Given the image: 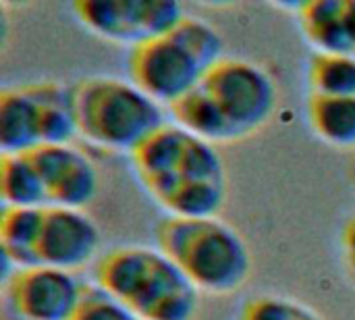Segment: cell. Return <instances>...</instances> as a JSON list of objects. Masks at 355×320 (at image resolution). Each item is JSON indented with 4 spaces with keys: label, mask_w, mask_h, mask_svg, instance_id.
I'll return each mask as SVG.
<instances>
[{
    "label": "cell",
    "mask_w": 355,
    "mask_h": 320,
    "mask_svg": "<svg viewBox=\"0 0 355 320\" xmlns=\"http://www.w3.org/2000/svg\"><path fill=\"white\" fill-rule=\"evenodd\" d=\"M308 94L355 98V56L314 52L308 62Z\"/></svg>",
    "instance_id": "d6986e66"
},
{
    "label": "cell",
    "mask_w": 355,
    "mask_h": 320,
    "mask_svg": "<svg viewBox=\"0 0 355 320\" xmlns=\"http://www.w3.org/2000/svg\"><path fill=\"white\" fill-rule=\"evenodd\" d=\"M96 285L141 320H154L168 302L196 289L168 256L150 246H116L102 254Z\"/></svg>",
    "instance_id": "3957f363"
},
{
    "label": "cell",
    "mask_w": 355,
    "mask_h": 320,
    "mask_svg": "<svg viewBox=\"0 0 355 320\" xmlns=\"http://www.w3.org/2000/svg\"><path fill=\"white\" fill-rule=\"evenodd\" d=\"M37 169L50 206L83 210L98 194V171L94 162L71 144H42L27 152Z\"/></svg>",
    "instance_id": "9c48e42d"
},
{
    "label": "cell",
    "mask_w": 355,
    "mask_h": 320,
    "mask_svg": "<svg viewBox=\"0 0 355 320\" xmlns=\"http://www.w3.org/2000/svg\"><path fill=\"white\" fill-rule=\"evenodd\" d=\"M295 320H324L320 314H316L312 308H308V306H300V312H297V319Z\"/></svg>",
    "instance_id": "d4e9b609"
},
{
    "label": "cell",
    "mask_w": 355,
    "mask_h": 320,
    "mask_svg": "<svg viewBox=\"0 0 355 320\" xmlns=\"http://www.w3.org/2000/svg\"><path fill=\"white\" fill-rule=\"evenodd\" d=\"M171 35L189 50V54L208 71L212 69L220 58H225L223 54V37L220 33L206 21L198 19V17H189L185 15L177 27L171 31Z\"/></svg>",
    "instance_id": "ffe728a7"
},
{
    "label": "cell",
    "mask_w": 355,
    "mask_h": 320,
    "mask_svg": "<svg viewBox=\"0 0 355 320\" xmlns=\"http://www.w3.org/2000/svg\"><path fill=\"white\" fill-rule=\"evenodd\" d=\"M227 200V183L225 179H198L185 181L162 194L156 204L164 208L168 217L175 219H218Z\"/></svg>",
    "instance_id": "2e32d148"
},
{
    "label": "cell",
    "mask_w": 355,
    "mask_h": 320,
    "mask_svg": "<svg viewBox=\"0 0 355 320\" xmlns=\"http://www.w3.org/2000/svg\"><path fill=\"white\" fill-rule=\"evenodd\" d=\"M42 146L40 112L23 85L0 94V148L2 154H27Z\"/></svg>",
    "instance_id": "4fadbf2b"
},
{
    "label": "cell",
    "mask_w": 355,
    "mask_h": 320,
    "mask_svg": "<svg viewBox=\"0 0 355 320\" xmlns=\"http://www.w3.org/2000/svg\"><path fill=\"white\" fill-rule=\"evenodd\" d=\"M306 112L320 142L337 150H355V98L308 94Z\"/></svg>",
    "instance_id": "e0dca14e"
},
{
    "label": "cell",
    "mask_w": 355,
    "mask_h": 320,
    "mask_svg": "<svg viewBox=\"0 0 355 320\" xmlns=\"http://www.w3.org/2000/svg\"><path fill=\"white\" fill-rule=\"evenodd\" d=\"M173 123L185 129L187 133L208 142V144H231L241 140L233 123L227 119L216 100L202 87V83L168 106Z\"/></svg>",
    "instance_id": "5bb4252c"
},
{
    "label": "cell",
    "mask_w": 355,
    "mask_h": 320,
    "mask_svg": "<svg viewBox=\"0 0 355 320\" xmlns=\"http://www.w3.org/2000/svg\"><path fill=\"white\" fill-rule=\"evenodd\" d=\"M0 190L8 208H46L50 206L46 185L27 154H2Z\"/></svg>",
    "instance_id": "ac0fdd59"
},
{
    "label": "cell",
    "mask_w": 355,
    "mask_h": 320,
    "mask_svg": "<svg viewBox=\"0 0 355 320\" xmlns=\"http://www.w3.org/2000/svg\"><path fill=\"white\" fill-rule=\"evenodd\" d=\"M202 87L216 100L241 140L258 133L272 119L279 102L270 73L248 58H220L206 71Z\"/></svg>",
    "instance_id": "5b68a950"
},
{
    "label": "cell",
    "mask_w": 355,
    "mask_h": 320,
    "mask_svg": "<svg viewBox=\"0 0 355 320\" xmlns=\"http://www.w3.org/2000/svg\"><path fill=\"white\" fill-rule=\"evenodd\" d=\"M71 10L94 35L131 48L168 35L185 17L173 0H77Z\"/></svg>",
    "instance_id": "8992f818"
},
{
    "label": "cell",
    "mask_w": 355,
    "mask_h": 320,
    "mask_svg": "<svg viewBox=\"0 0 355 320\" xmlns=\"http://www.w3.org/2000/svg\"><path fill=\"white\" fill-rule=\"evenodd\" d=\"M44 225V208H2L0 246L4 260L15 269L40 264L37 246Z\"/></svg>",
    "instance_id": "9a60e30c"
},
{
    "label": "cell",
    "mask_w": 355,
    "mask_h": 320,
    "mask_svg": "<svg viewBox=\"0 0 355 320\" xmlns=\"http://www.w3.org/2000/svg\"><path fill=\"white\" fill-rule=\"evenodd\" d=\"M300 302L275 294H260L250 298L237 320H295L300 312Z\"/></svg>",
    "instance_id": "7402d4cb"
},
{
    "label": "cell",
    "mask_w": 355,
    "mask_h": 320,
    "mask_svg": "<svg viewBox=\"0 0 355 320\" xmlns=\"http://www.w3.org/2000/svg\"><path fill=\"white\" fill-rule=\"evenodd\" d=\"M100 250V229L83 212L62 206L44 208V225L37 246L40 264L58 271H79L89 264Z\"/></svg>",
    "instance_id": "30bf717a"
},
{
    "label": "cell",
    "mask_w": 355,
    "mask_h": 320,
    "mask_svg": "<svg viewBox=\"0 0 355 320\" xmlns=\"http://www.w3.org/2000/svg\"><path fill=\"white\" fill-rule=\"evenodd\" d=\"M85 285L73 273L46 264L15 269L4 283L6 304L17 320H71Z\"/></svg>",
    "instance_id": "ba28073f"
},
{
    "label": "cell",
    "mask_w": 355,
    "mask_h": 320,
    "mask_svg": "<svg viewBox=\"0 0 355 320\" xmlns=\"http://www.w3.org/2000/svg\"><path fill=\"white\" fill-rule=\"evenodd\" d=\"M156 248L200 294L231 296L245 285L252 273L245 239L220 219L166 217L156 227Z\"/></svg>",
    "instance_id": "6da1fadb"
},
{
    "label": "cell",
    "mask_w": 355,
    "mask_h": 320,
    "mask_svg": "<svg viewBox=\"0 0 355 320\" xmlns=\"http://www.w3.org/2000/svg\"><path fill=\"white\" fill-rule=\"evenodd\" d=\"M23 87L37 106L42 144H71L79 135L73 85L46 79L23 83Z\"/></svg>",
    "instance_id": "7c38bea8"
},
{
    "label": "cell",
    "mask_w": 355,
    "mask_h": 320,
    "mask_svg": "<svg viewBox=\"0 0 355 320\" xmlns=\"http://www.w3.org/2000/svg\"><path fill=\"white\" fill-rule=\"evenodd\" d=\"M341 256L352 281L355 283V212L345 221L341 229Z\"/></svg>",
    "instance_id": "603a6c76"
},
{
    "label": "cell",
    "mask_w": 355,
    "mask_h": 320,
    "mask_svg": "<svg viewBox=\"0 0 355 320\" xmlns=\"http://www.w3.org/2000/svg\"><path fill=\"white\" fill-rule=\"evenodd\" d=\"M129 156L139 183L154 200L185 181L225 179V165L216 146L175 123H164Z\"/></svg>",
    "instance_id": "277c9868"
},
{
    "label": "cell",
    "mask_w": 355,
    "mask_h": 320,
    "mask_svg": "<svg viewBox=\"0 0 355 320\" xmlns=\"http://www.w3.org/2000/svg\"><path fill=\"white\" fill-rule=\"evenodd\" d=\"M77 131L106 152L131 154L166 123V108L131 79L89 75L73 85Z\"/></svg>",
    "instance_id": "7a4b0ae2"
},
{
    "label": "cell",
    "mask_w": 355,
    "mask_h": 320,
    "mask_svg": "<svg viewBox=\"0 0 355 320\" xmlns=\"http://www.w3.org/2000/svg\"><path fill=\"white\" fill-rule=\"evenodd\" d=\"M129 79L166 110L177 100L193 92L206 69L171 33L129 48Z\"/></svg>",
    "instance_id": "52a82bcc"
},
{
    "label": "cell",
    "mask_w": 355,
    "mask_h": 320,
    "mask_svg": "<svg viewBox=\"0 0 355 320\" xmlns=\"http://www.w3.org/2000/svg\"><path fill=\"white\" fill-rule=\"evenodd\" d=\"M71 320H141L135 317L125 304L108 296L102 287L85 285L83 298Z\"/></svg>",
    "instance_id": "44dd1931"
},
{
    "label": "cell",
    "mask_w": 355,
    "mask_h": 320,
    "mask_svg": "<svg viewBox=\"0 0 355 320\" xmlns=\"http://www.w3.org/2000/svg\"><path fill=\"white\" fill-rule=\"evenodd\" d=\"M345 21H347V31H349L352 50L355 56V0H345Z\"/></svg>",
    "instance_id": "cb8c5ba5"
},
{
    "label": "cell",
    "mask_w": 355,
    "mask_h": 320,
    "mask_svg": "<svg viewBox=\"0 0 355 320\" xmlns=\"http://www.w3.org/2000/svg\"><path fill=\"white\" fill-rule=\"evenodd\" d=\"M300 29L318 54L354 56L345 21V0L295 2Z\"/></svg>",
    "instance_id": "8fae6325"
}]
</instances>
